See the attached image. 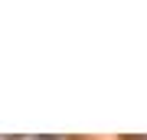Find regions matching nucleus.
Wrapping results in <instances>:
<instances>
[{"mask_svg": "<svg viewBox=\"0 0 147 140\" xmlns=\"http://www.w3.org/2000/svg\"><path fill=\"white\" fill-rule=\"evenodd\" d=\"M30 140H56V137H30Z\"/></svg>", "mask_w": 147, "mask_h": 140, "instance_id": "nucleus-1", "label": "nucleus"}]
</instances>
